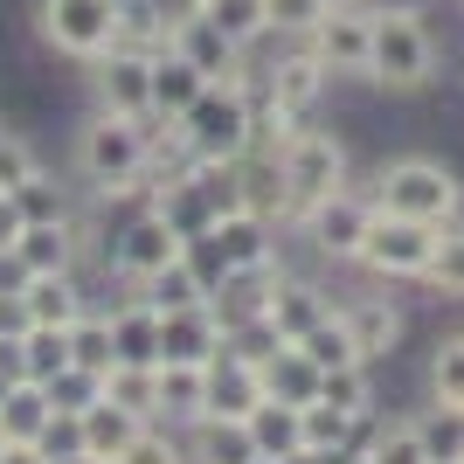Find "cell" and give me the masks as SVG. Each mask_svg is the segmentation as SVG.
<instances>
[{
	"label": "cell",
	"mask_w": 464,
	"mask_h": 464,
	"mask_svg": "<svg viewBox=\"0 0 464 464\" xmlns=\"http://www.w3.org/2000/svg\"><path fill=\"white\" fill-rule=\"evenodd\" d=\"M153 118H118V111H97L77 125V180L91 194V208H139V201H153V180H146V153H153V139H146Z\"/></svg>",
	"instance_id": "1"
},
{
	"label": "cell",
	"mask_w": 464,
	"mask_h": 464,
	"mask_svg": "<svg viewBox=\"0 0 464 464\" xmlns=\"http://www.w3.org/2000/svg\"><path fill=\"white\" fill-rule=\"evenodd\" d=\"M444 70V42L416 7H374V49H368V83L388 97H416Z\"/></svg>",
	"instance_id": "2"
},
{
	"label": "cell",
	"mask_w": 464,
	"mask_h": 464,
	"mask_svg": "<svg viewBox=\"0 0 464 464\" xmlns=\"http://www.w3.org/2000/svg\"><path fill=\"white\" fill-rule=\"evenodd\" d=\"M174 132H180V146H188L194 160H243L250 139H256V70L208 83V91L174 118Z\"/></svg>",
	"instance_id": "3"
},
{
	"label": "cell",
	"mask_w": 464,
	"mask_h": 464,
	"mask_svg": "<svg viewBox=\"0 0 464 464\" xmlns=\"http://www.w3.org/2000/svg\"><path fill=\"white\" fill-rule=\"evenodd\" d=\"M374 208L450 229L464 215V180H458V167H444L437 153H395V160H382V174H374Z\"/></svg>",
	"instance_id": "4"
},
{
	"label": "cell",
	"mask_w": 464,
	"mask_h": 464,
	"mask_svg": "<svg viewBox=\"0 0 464 464\" xmlns=\"http://www.w3.org/2000/svg\"><path fill=\"white\" fill-rule=\"evenodd\" d=\"M277 167H285V229L298 222L305 208H319L333 188H347V139L333 132V125H298V132L285 139V153H277Z\"/></svg>",
	"instance_id": "5"
},
{
	"label": "cell",
	"mask_w": 464,
	"mask_h": 464,
	"mask_svg": "<svg viewBox=\"0 0 464 464\" xmlns=\"http://www.w3.org/2000/svg\"><path fill=\"white\" fill-rule=\"evenodd\" d=\"M437 222H416V215H388L374 208L368 215V236H361V250H353V271L368 277V285H416L437 250Z\"/></svg>",
	"instance_id": "6"
},
{
	"label": "cell",
	"mask_w": 464,
	"mask_h": 464,
	"mask_svg": "<svg viewBox=\"0 0 464 464\" xmlns=\"http://www.w3.org/2000/svg\"><path fill=\"white\" fill-rule=\"evenodd\" d=\"M188 256V229H180L167 208H153V201H139L132 208V222L104 243V271L118 277L125 291H139L146 277H160L167 264H180Z\"/></svg>",
	"instance_id": "7"
},
{
	"label": "cell",
	"mask_w": 464,
	"mask_h": 464,
	"mask_svg": "<svg viewBox=\"0 0 464 464\" xmlns=\"http://www.w3.org/2000/svg\"><path fill=\"white\" fill-rule=\"evenodd\" d=\"M326 91H333V77L319 70V56H312L305 42H277V56L256 70V104L291 118V125H312L319 104H326Z\"/></svg>",
	"instance_id": "8"
},
{
	"label": "cell",
	"mask_w": 464,
	"mask_h": 464,
	"mask_svg": "<svg viewBox=\"0 0 464 464\" xmlns=\"http://www.w3.org/2000/svg\"><path fill=\"white\" fill-rule=\"evenodd\" d=\"M118 35V0H35V42L70 63H97Z\"/></svg>",
	"instance_id": "9"
},
{
	"label": "cell",
	"mask_w": 464,
	"mask_h": 464,
	"mask_svg": "<svg viewBox=\"0 0 464 464\" xmlns=\"http://www.w3.org/2000/svg\"><path fill=\"white\" fill-rule=\"evenodd\" d=\"M368 215H374V194H353V188H333L319 208H305L285 236H298L312 250V264H347L353 271V250L368 236Z\"/></svg>",
	"instance_id": "10"
},
{
	"label": "cell",
	"mask_w": 464,
	"mask_h": 464,
	"mask_svg": "<svg viewBox=\"0 0 464 464\" xmlns=\"http://www.w3.org/2000/svg\"><path fill=\"white\" fill-rule=\"evenodd\" d=\"M319 56V70H326L333 83L340 77H361L368 83V49H374V7L368 0H340V7H326V14L312 21L305 35H298Z\"/></svg>",
	"instance_id": "11"
},
{
	"label": "cell",
	"mask_w": 464,
	"mask_h": 464,
	"mask_svg": "<svg viewBox=\"0 0 464 464\" xmlns=\"http://www.w3.org/2000/svg\"><path fill=\"white\" fill-rule=\"evenodd\" d=\"M340 326H347V340H353V353L368 361V368H382L388 353L409 340V312H402V298H388V285H374V291H347L340 298Z\"/></svg>",
	"instance_id": "12"
},
{
	"label": "cell",
	"mask_w": 464,
	"mask_h": 464,
	"mask_svg": "<svg viewBox=\"0 0 464 464\" xmlns=\"http://www.w3.org/2000/svg\"><path fill=\"white\" fill-rule=\"evenodd\" d=\"M91 70V104L118 118H153V56H125V49H104Z\"/></svg>",
	"instance_id": "13"
},
{
	"label": "cell",
	"mask_w": 464,
	"mask_h": 464,
	"mask_svg": "<svg viewBox=\"0 0 464 464\" xmlns=\"http://www.w3.org/2000/svg\"><path fill=\"white\" fill-rule=\"evenodd\" d=\"M333 305H340V298H333L312 271H291V264H285V277H277V291H271V326H277V340H305L319 319H333Z\"/></svg>",
	"instance_id": "14"
},
{
	"label": "cell",
	"mask_w": 464,
	"mask_h": 464,
	"mask_svg": "<svg viewBox=\"0 0 464 464\" xmlns=\"http://www.w3.org/2000/svg\"><path fill=\"white\" fill-rule=\"evenodd\" d=\"M174 49H180V56H188L208 83L243 77V70H250V49H236V42L222 35L208 14H180V21H174Z\"/></svg>",
	"instance_id": "15"
},
{
	"label": "cell",
	"mask_w": 464,
	"mask_h": 464,
	"mask_svg": "<svg viewBox=\"0 0 464 464\" xmlns=\"http://www.w3.org/2000/svg\"><path fill=\"white\" fill-rule=\"evenodd\" d=\"M21 298H28V319H35V326H63V333L97 305L91 285H83V271H42V277L21 285Z\"/></svg>",
	"instance_id": "16"
},
{
	"label": "cell",
	"mask_w": 464,
	"mask_h": 464,
	"mask_svg": "<svg viewBox=\"0 0 464 464\" xmlns=\"http://www.w3.org/2000/svg\"><path fill=\"white\" fill-rule=\"evenodd\" d=\"M180 437H188V464H250L256 458L250 423H243V416H222V409L194 416Z\"/></svg>",
	"instance_id": "17"
},
{
	"label": "cell",
	"mask_w": 464,
	"mask_h": 464,
	"mask_svg": "<svg viewBox=\"0 0 464 464\" xmlns=\"http://www.w3.org/2000/svg\"><path fill=\"white\" fill-rule=\"evenodd\" d=\"M256 437V458H277V464H305V409L298 402H277V395H264V402L243 416Z\"/></svg>",
	"instance_id": "18"
},
{
	"label": "cell",
	"mask_w": 464,
	"mask_h": 464,
	"mask_svg": "<svg viewBox=\"0 0 464 464\" xmlns=\"http://www.w3.org/2000/svg\"><path fill=\"white\" fill-rule=\"evenodd\" d=\"M215 347H222V319L208 305L160 312V361H215Z\"/></svg>",
	"instance_id": "19"
},
{
	"label": "cell",
	"mask_w": 464,
	"mask_h": 464,
	"mask_svg": "<svg viewBox=\"0 0 464 464\" xmlns=\"http://www.w3.org/2000/svg\"><path fill=\"white\" fill-rule=\"evenodd\" d=\"M194 416H208V361H160V416L153 423L188 430Z\"/></svg>",
	"instance_id": "20"
},
{
	"label": "cell",
	"mask_w": 464,
	"mask_h": 464,
	"mask_svg": "<svg viewBox=\"0 0 464 464\" xmlns=\"http://www.w3.org/2000/svg\"><path fill=\"white\" fill-rule=\"evenodd\" d=\"M256 402H264V368L243 361V353H229V347H215V361H208V409L250 416Z\"/></svg>",
	"instance_id": "21"
},
{
	"label": "cell",
	"mask_w": 464,
	"mask_h": 464,
	"mask_svg": "<svg viewBox=\"0 0 464 464\" xmlns=\"http://www.w3.org/2000/svg\"><path fill=\"white\" fill-rule=\"evenodd\" d=\"M139 423H146V416L118 409L111 395H97V402L77 416V430H83V458H91V464H118V458H125V444L139 437Z\"/></svg>",
	"instance_id": "22"
},
{
	"label": "cell",
	"mask_w": 464,
	"mask_h": 464,
	"mask_svg": "<svg viewBox=\"0 0 464 464\" xmlns=\"http://www.w3.org/2000/svg\"><path fill=\"white\" fill-rule=\"evenodd\" d=\"M111 312V347H118V361H160V312L139 298V291H125L118 305H104Z\"/></svg>",
	"instance_id": "23"
},
{
	"label": "cell",
	"mask_w": 464,
	"mask_h": 464,
	"mask_svg": "<svg viewBox=\"0 0 464 464\" xmlns=\"http://www.w3.org/2000/svg\"><path fill=\"white\" fill-rule=\"evenodd\" d=\"M319 402L340 409L347 423H368V416H382V395H374V368H368V361L326 368V374H319Z\"/></svg>",
	"instance_id": "24"
},
{
	"label": "cell",
	"mask_w": 464,
	"mask_h": 464,
	"mask_svg": "<svg viewBox=\"0 0 464 464\" xmlns=\"http://www.w3.org/2000/svg\"><path fill=\"white\" fill-rule=\"evenodd\" d=\"M49 416H56V402H49V388L42 382H7L0 388V430H7V444H35L42 430H49Z\"/></svg>",
	"instance_id": "25"
},
{
	"label": "cell",
	"mask_w": 464,
	"mask_h": 464,
	"mask_svg": "<svg viewBox=\"0 0 464 464\" xmlns=\"http://www.w3.org/2000/svg\"><path fill=\"white\" fill-rule=\"evenodd\" d=\"M201 91H208V77H201V70L180 56L174 42H167V49L153 56V118H180Z\"/></svg>",
	"instance_id": "26"
},
{
	"label": "cell",
	"mask_w": 464,
	"mask_h": 464,
	"mask_svg": "<svg viewBox=\"0 0 464 464\" xmlns=\"http://www.w3.org/2000/svg\"><path fill=\"white\" fill-rule=\"evenodd\" d=\"M208 291H215L208 271H201L194 256H180V264H167L160 277H146V285H139V298H146L153 312H180V305H208Z\"/></svg>",
	"instance_id": "27"
},
{
	"label": "cell",
	"mask_w": 464,
	"mask_h": 464,
	"mask_svg": "<svg viewBox=\"0 0 464 464\" xmlns=\"http://www.w3.org/2000/svg\"><path fill=\"white\" fill-rule=\"evenodd\" d=\"M264 395H277V402H319V368L305 361V347L298 340H285V347L264 361Z\"/></svg>",
	"instance_id": "28"
},
{
	"label": "cell",
	"mask_w": 464,
	"mask_h": 464,
	"mask_svg": "<svg viewBox=\"0 0 464 464\" xmlns=\"http://www.w3.org/2000/svg\"><path fill=\"white\" fill-rule=\"evenodd\" d=\"M416 285H423L430 298H444V305H464V215L437 236V250H430V264H423Z\"/></svg>",
	"instance_id": "29"
},
{
	"label": "cell",
	"mask_w": 464,
	"mask_h": 464,
	"mask_svg": "<svg viewBox=\"0 0 464 464\" xmlns=\"http://www.w3.org/2000/svg\"><path fill=\"white\" fill-rule=\"evenodd\" d=\"M423 395L444 409H464V333H437V347L423 361Z\"/></svg>",
	"instance_id": "30"
},
{
	"label": "cell",
	"mask_w": 464,
	"mask_h": 464,
	"mask_svg": "<svg viewBox=\"0 0 464 464\" xmlns=\"http://www.w3.org/2000/svg\"><path fill=\"white\" fill-rule=\"evenodd\" d=\"M361 450H368V464H437L430 444H423V430H416V416H382Z\"/></svg>",
	"instance_id": "31"
},
{
	"label": "cell",
	"mask_w": 464,
	"mask_h": 464,
	"mask_svg": "<svg viewBox=\"0 0 464 464\" xmlns=\"http://www.w3.org/2000/svg\"><path fill=\"white\" fill-rule=\"evenodd\" d=\"M118 361V347H111V312L104 305H91L77 319V326H70V368H91V374H104Z\"/></svg>",
	"instance_id": "32"
},
{
	"label": "cell",
	"mask_w": 464,
	"mask_h": 464,
	"mask_svg": "<svg viewBox=\"0 0 464 464\" xmlns=\"http://www.w3.org/2000/svg\"><path fill=\"white\" fill-rule=\"evenodd\" d=\"M194 14H208L236 49H256V42H271V21H264V0H208V7H194Z\"/></svg>",
	"instance_id": "33"
},
{
	"label": "cell",
	"mask_w": 464,
	"mask_h": 464,
	"mask_svg": "<svg viewBox=\"0 0 464 464\" xmlns=\"http://www.w3.org/2000/svg\"><path fill=\"white\" fill-rule=\"evenodd\" d=\"M14 201H21V215H28V222H77V215H83V201H77L70 188H63V180L49 174V167H42V174L14 194Z\"/></svg>",
	"instance_id": "34"
},
{
	"label": "cell",
	"mask_w": 464,
	"mask_h": 464,
	"mask_svg": "<svg viewBox=\"0 0 464 464\" xmlns=\"http://www.w3.org/2000/svg\"><path fill=\"white\" fill-rule=\"evenodd\" d=\"M70 368V333L63 326H28L21 333V374L28 382H49V374Z\"/></svg>",
	"instance_id": "35"
},
{
	"label": "cell",
	"mask_w": 464,
	"mask_h": 464,
	"mask_svg": "<svg viewBox=\"0 0 464 464\" xmlns=\"http://www.w3.org/2000/svg\"><path fill=\"white\" fill-rule=\"evenodd\" d=\"M118 464H188V437L174 423H139V437L125 444Z\"/></svg>",
	"instance_id": "36"
},
{
	"label": "cell",
	"mask_w": 464,
	"mask_h": 464,
	"mask_svg": "<svg viewBox=\"0 0 464 464\" xmlns=\"http://www.w3.org/2000/svg\"><path fill=\"white\" fill-rule=\"evenodd\" d=\"M416 430H423V444H430V458H437V464L464 458V409H444V402H430L423 416H416Z\"/></svg>",
	"instance_id": "37"
},
{
	"label": "cell",
	"mask_w": 464,
	"mask_h": 464,
	"mask_svg": "<svg viewBox=\"0 0 464 464\" xmlns=\"http://www.w3.org/2000/svg\"><path fill=\"white\" fill-rule=\"evenodd\" d=\"M35 174H42L35 139H28V132H7V125H0V194H21Z\"/></svg>",
	"instance_id": "38"
},
{
	"label": "cell",
	"mask_w": 464,
	"mask_h": 464,
	"mask_svg": "<svg viewBox=\"0 0 464 464\" xmlns=\"http://www.w3.org/2000/svg\"><path fill=\"white\" fill-rule=\"evenodd\" d=\"M298 347H305V361H312L319 374H326V368H347V361H361V353H353V340H347V326H340V312H333V319H319V326H312Z\"/></svg>",
	"instance_id": "39"
},
{
	"label": "cell",
	"mask_w": 464,
	"mask_h": 464,
	"mask_svg": "<svg viewBox=\"0 0 464 464\" xmlns=\"http://www.w3.org/2000/svg\"><path fill=\"white\" fill-rule=\"evenodd\" d=\"M49 402L56 409H70V416H83V409L97 402V395H104V374H91V368H63V374H49Z\"/></svg>",
	"instance_id": "40"
},
{
	"label": "cell",
	"mask_w": 464,
	"mask_h": 464,
	"mask_svg": "<svg viewBox=\"0 0 464 464\" xmlns=\"http://www.w3.org/2000/svg\"><path fill=\"white\" fill-rule=\"evenodd\" d=\"M319 14H326L319 0H264V21H271V35H277V42H298Z\"/></svg>",
	"instance_id": "41"
},
{
	"label": "cell",
	"mask_w": 464,
	"mask_h": 464,
	"mask_svg": "<svg viewBox=\"0 0 464 464\" xmlns=\"http://www.w3.org/2000/svg\"><path fill=\"white\" fill-rule=\"evenodd\" d=\"M28 326H35V319H28V298H21V291H0V340H21Z\"/></svg>",
	"instance_id": "42"
},
{
	"label": "cell",
	"mask_w": 464,
	"mask_h": 464,
	"mask_svg": "<svg viewBox=\"0 0 464 464\" xmlns=\"http://www.w3.org/2000/svg\"><path fill=\"white\" fill-rule=\"evenodd\" d=\"M21 229H28L21 201H14V194H0V250H14V243H21Z\"/></svg>",
	"instance_id": "43"
},
{
	"label": "cell",
	"mask_w": 464,
	"mask_h": 464,
	"mask_svg": "<svg viewBox=\"0 0 464 464\" xmlns=\"http://www.w3.org/2000/svg\"><path fill=\"white\" fill-rule=\"evenodd\" d=\"M0 464H49L42 444H0Z\"/></svg>",
	"instance_id": "44"
},
{
	"label": "cell",
	"mask_w": 464,
	"mask_h": 464,
	"mask_svg": "<svg viewBox=\"0 0 464 464\" xmlns=\"http://www.w3.org/2000/svg\"><path fill=\"white\" fill-rule=\"evenodd\" d=\"M21 382V340H0V388Z\"/></svg>",
	"instance_id": "45"
},
{
	"label": "cell",
	"mask_w": 464,
	"mask_h": 464,
	"mask_svg": "<svg viewBox=\"0 0 464 464\" xmlns=\"http://www.w3.org/2000/svg\"><path fill=\"white\" fill-rule=\"evenodd\" d=\"M368 7H416V14H423L430 0H368Z\"/></svg>",
	"instance_id": "46"
},
{
	"label": "cell",
	"mask_w": 464,
	"mask_h": 464,
	"mask_svg": "<svg viewBox=\"0 0 464 464\" xmlns=\"http://www.w3.org/2000/svg\"><path fill=\"white\" fill-rule=\"evenodd\" d=\"M194 7H208V0H174V14H194Z\"/></svg>",
	"instance_id": "47"
},
{
	"label": "cell",
	"mask_w": 464,
	"mask_h": 464,
	"mask_svg": "<svg viewBox=\"0 0 464 464\" xmlns=\"http://www.w3.org/2000/svg\"><path fill=\"white\" fill-rule=\"evenodd\" d=\"M319 7H340V0H319Z\"/></svg>",
	"instance_id": "48"
},
{
	"label": "cell",
	"mask_w": 464,
	"mask_h": 464,
	"mask_svg": "<svg viewBox=\"0 0 464 464\" xmlns=\"http://www.w3.org/2000/svg\"><path fill=\"white\" fill-rule=\"evenodd\" d=\"M0 444H7V430H0Z\"/></svg>",
	"instance_id": "49"
},
{
	"label": "cell",
	"mask_w": 464,
	"mask_h": 464,
	"mask_svg": "<svg viewBox=\"0 0 464 464\" xmlns=\"http://www.w3.org/2000/svg\"><path fill=\"white\" fill-rule=\"evenodd\" d=\"M450 464H464V458H450Z\"/></svg>",
	"instance_id": "50"
}]
</instances>
